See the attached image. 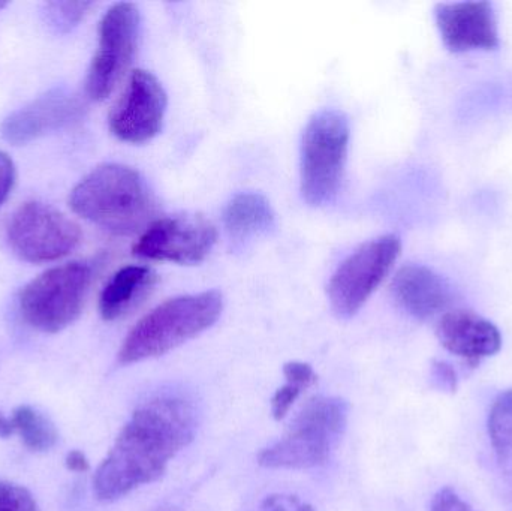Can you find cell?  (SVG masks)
I'll return each mask as SVG.
<instances>
[{"label": "cell", "instance_id": "obj_24", "mask_svg": "<svg viewBox=\"0 0 512 511\" xmlns=\"http://www.w3.org/2000/svg\"><path fill=\"white\" fill-rule=\"evenodd\" d=\"M430 511H477L466 503L454 489L444 488L433 498Z\"/></svg>", "mask_w": 512, "mask_h": 511}, {"label": "cell", "instance_id": "obj_1", "mask_svg": "<svg viewBox=\"0 0 512 511\" xmlns=\"http://www.w3.org/2000/svg\"><path fill=\"white\" fill-rule=\"evenodd\" d=\"M195 402L179 390H161L141 402L96 470L93 492L102 503L122 500L155 483L194 441Z\"/></svg>", "mask_w": 512, "mask_h": 511}, {"label": "cell", "instance_id": "obj_21", "mask_svg": "<svg viewBox=\"0 0 512 511\" xmlns=\"http://www.w3.org/2000/svg\"><path fill=\"white\" fill-rule=\"evenodd\" d=\"M92 6V2H47L44 17L56 32L66 33L78 26Z\"/></svg>", "mask_w": 512, "mask_h": 511}, {"label": "cell", "instance_id": "obj_6", "mask_svg": "<svg viewBox=\"0 0 512 511\" xmlns=\"http://www.w3.org/2000/svg\"><path fill=\"white\" fill-rule=\"evenodd\" d=\"M92 278V267L86 263L63 264L42 273L21 291L24 321L42 333L62 332L80 317Z\"/></svg>", "mask_w": 512, "mask_h": 511}, {"label": "cell", "instance_id": "obj_25", "mask_svg": "<svg viewBox=\"0 0 512 511\" xmlns=\"http://www.w3.org/2000/svg\"><path fill=\"white\" fill-rule=\"evenodd\" d=\"M430 380L433 386L441 392L454 393L457 389V374L453 366L445 362H433Z\"/></svg>", "mask_w": 512, "mask_h": 511}, {"label": "cell", "instance_id": "obj_9", "mask_svg": "<svg viewBox=\"0 0 512 511\" xmlns=\"http://www.w3.org/2000/svg\"><path fill=\"white\" fill-rule=\"evenodd\" d=\"M140 35V11L134 3H116L99 26V45L87 74V95L102 101L111 95L134 60Z\"/></svg>", "mask_w": 512, "mask_h": 511}, {"label": "cell", "instance_id": "obj_17", "mask_svg": "<svg viewBox=\"0 0 512 511\" xmlns=\"http://www.w3.org/2000/svg\"><path fill=\"white\" fill-rule=\"evenodd\" d=\"M224 222L231 239L243 243L268 233L274 227V212L264 195L242 192L228 203Z\"/></svg>", "mask_w": 512, "mask_h": 511}, {"label": "cell", "instance_id": "obj_16", "mask_svg": "<svg viewBox=\"0 0 512 511\" xmlns=\"http://www.w3.org/2000/svg\"><path fill=\"white\" fill-rule=\"evenodd\" d=\"M158 275L146 266H126L114 273L99 297L105 321H116L137 308L155 287Z\"/></svg>", "mask_w": 512, "mask_h": 511}, {"label": "cell", "instance_id": "obj_10", "mask_svg": "<svg viewBox=\"0 0 512 511\" xmlns=\"http://www.w3.org/2000/svg\"><path fill=\"white\" fill-rule=\"evenodd\" d=\"M218 240L215 225L203 215H174L155 219L134 245L137 257L177 264L206 260Z\"/></svg>", "mask_w": 512, "mask_h": 511}, {"label": "cell", "instance_id": "obj_8", "mask_svg": "<svg viewBox=\"0 0 512 511\" xmlns=\"http://www.w3.org/2000/svg\"><path fill=\"white\" fill-rule=\"evenodd\" d=\"M12 251L29 263H48L71 254L81 240L80 227L54 207L23 204L6 230Z\"/></svg>", "mask_w": 512, "mask_h": 511}, {"label": "cell", "instance_id": "obj_18", "mask_svg": "<svg viewBox=\"0 0 512 511\" xmlns=\"http://www.w3.org/2000/svg\"><path fill=\"white\" fill-rule=\"evenodd\" d=\"M487 429L499 473L512 492V389L493 401Z\"/></svg>", "mask_w": 512, "mask_h": 511}, {"label": "cell", "instance_id": "obj_26", "mask_svg": "<svg viewBox=\"0 0 512 511\" xmlns=\"http://www.w3.org/2000/svg\"><path fill=\"white\" fill-rule=\"evenodd\" d=\"M15 182V167L6 153L0 152V206L5 203Z\"/></svg>", "mask_w": 512, "mask_h": 511}, {"label": "cell", "instance_id": "obj_13", "mask_svg": "<svg viewBox=\"0 0 512 511\" xmlns=\"http://www.w3.org/2000/svg\"><path fill=\"white\" fill-rule=\"evenodd\" d=\"M435 17L445 47L454 53L499 47L498 18L490 2L439 3Z\"/></svg>", "mask_w": 512, "mask_h": 511}, {"label": "cell", "instance_id": "obj_20", "mask_svg": "<svg viewBox=\"0 0 512 511\" xmlns=\"http://www.w3.org/2000/svg\"><path fill=\"white\" fill-rule=\"evenodd\" d=\"M286 383L283 384L271 399V414L274 419H285L292 405L300 398L301 393L315 386L318 375L309 363L289 362L283 366Z\"/></svg>", "mask_w": 512, "mask_h": 511}, {"label": "cell", "instance_id": "obj_2", "mask_svg": "<svg viewBox=\"0 0 512 511\" xmlns=\"http://www.w3.org/2000/svg\"><path fill=\"white\" fill-rule=\"evenodd\" d=\"M69 204L81 218L120 236L146 230L158 213L146 180L119 164L101 165L87 174L71 192Z\"/></svg>", "mask_w": 512, "mask_h": 511}, {"label": "cell", "instance_id": "obj_3", "mask_svg": "<svg viewBox=\"0 0 512 511\" xmlns=\"http://www.w3.org/2000/svg\"><path fill=\"white\" fill-rule=\"evenodd\" d=\"M222 309L224 299L215 290L167 300L132 327L117 360L128 366L164 356L209 330Z\"/></svg>", "mask_w": 512, "mask_h": 511}, {"label": "cell", "instance_id": "obj_22", "mask_svg": "<svg viewBox=\"0 0 512 511\" xmlns=\"http://www.w3.org/2000/svg\"><path fill=\"white\" fill-rule=\"evenodd\" d=\"M0 511H41L33 495L14 483L0 482Z\"/></svg>", "mask_w": 512, "mask_h": 511}, {"label": "cell", "instance_id": "obj_27", "mask_svg": "<svg viewBox=\"0 0 512 511\" xmlns=\"http://www.w3.org/2000/svg\"><path fill=\"white\" fill-rule=\"evenodd\" d=\"M66 468L72 473H87L90 470L89 459L86 458L80 450H72L66 455L65 459Z\"/></svg>", "mask_w": 512, "mask_h": 511}, {"label": "cell", "instance_id": "obj_12", "mask_svg": "<svg viewBox=\"0 0 512 511\" xmlns=\"http://www.w3.org/2000/svg\"><path fill=\"white\" fill-rule=\"evenodd\" d=\"M83 102L74 93L54 89L3 120L0 135L12 144H26L66 128L83 116Z\"/></svg>", "mask_w": 512, "mask_h": 511}, {"label": "cell", "instance_id": "obj_11", "mask_svg": "<svg viewBox=\"0 0 512 511\" xmlns=\"http://www.w3.org/2000/svg\"><path fill=\"white\" fill-rule=\"evenodd\" d=\"M167 93L152 72H132L125 92L110 114V129L119 140L141 144L161 132Z\"/></svg>", "mask_w": 512, "mask_h": 511}, {"label": "cell", "instance_id": "obj_15", "mask_svg": "<svg viewBox=\"0 0 512 511\" xmlns=\"http://www.w3.org/2000/svg\"><path fill=\"white\" fill-rule=\"evenodd\" d=\"M394 299L412 317L429 320L453 302L450 285L433 270L417 264L402 267L394 276Z\"/></svg>", "mask_w": 512, "mask_h": 511}, {"label": "cell", "instance_id": "obj_28", "mask_svg": "<svg viewBox=\"0 0 512 511\" xmlns=\"http://www.w3.org/2000/svg\"><path fill=\"white\" fill-rule=\"evenodd\" d=\"M14 434L15 428L14 422H12V417L6 416V414L0 410V438H2V440H6V438H11Z\"/></svg>", "mask_w": 512, "mask_h": 511}, {"label": "cell", "instance_id": "obj_7", "mask_svg": "<svg viewBox=\"0 0 512 511\" xmlns=\"http://www.w3.org/2000/svg\"><path fill=\"white\" fill-rule=\"evenodd\" d=\"M402 251L397 236L378 237L349 255L328 284V299L337 317L351 318L384 282Z\"/></svg>", "mask_w": 512, "mask_h": 511}, {"label": "cell", "instance_id": "obj_5", "mask_svg": "<svg viewBox=\"0 0 512 511\" xmlns=\"http://www.w3.org/2000/svg\"><path fill=\"white\" fill-rule=\"evenodd\" d=\"M349 137V120L342 111H319L307 123L301 144V194L310 206H325L336 198Z\"/></svg>", "mask_w": 512, "mask_h": 511}, {"label": "cell", "instance_id": "obj_14", "mask_svg": "<svg viewBox=\"0 0 512 511\" xmlns=\"http://www.w3.org/2000/svg\"><path fill=\"white\" fill-rule=\"evenodd\" d=\"M436 336L448 353L475 368L502 348V335L492 321L466 309L445 312L436 327Z\"/></svg>", "mask_w": 512, "mask_h": 511}, {"label": "cell", "instance_id": "obj_19", "mask_svg": "<svg viewBox=\"0 0 512 511\" xmlns=\"http://www.w3.org/2000/svg\"><path fill=\"white\" fill-rule=\"evenodd\" d=\"M15 434L23 441L24 446L32 452H48L56 446L59 440L56 426L41 411L21 405L12 414Z\"/></svg>", "mask_w": 512, "mask_h": 511}, {"label": "cell", "instance_id": "obj_23", "mask_svg": "<svg viewBox=\"0 0 512 511\" xmlns=\"http://www.w3.org/2000/svg\"><path fill=\"white\" fill-rule=\"evenodd\" d=\"M255 511H315L297 495L274 494L265 498Z\"/></svg>", "mask_w": 512, "mask_h": 511}, {"label": "cell", "instance_id": "obj_4", "mask_svg": "<svg viewBox=\"0 0 512 511\" xmlns=\"http://www.w3.org/2000/svg\"><path fill=\"white\" fill-rule=\"evenodd\" d=\"M349 405L336 396L310 399L280 440L259 452L268 470H310L327 464L348 425Z\"/></svg>", "mask_w": 512, "mask_h": 511}]
</instances>
